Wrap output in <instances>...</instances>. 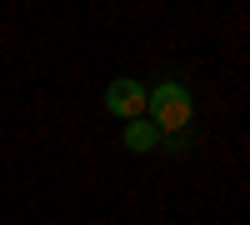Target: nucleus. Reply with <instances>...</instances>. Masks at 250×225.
<instances>
[{
    "label": "nucleus",
    "instance_id": "f257e3e1",
    "mask_svg": "<svg viewBox=\"0 0 250 225\" xmlns=\"http://www.w3.org/2000/svg\"><path fill=\"white\" fill-rule=\"evenodd\" d=\"M145 110H150V125L165 135V130H185L190 120V95H185L180 80H160L155 90H145Z\"/></svg>",
    "mask_w": 250,
    "mask_h": 225
},
{
    "label": "nucleus",
    "instance_id": "f03ea898",
    "mask_svg": "<svg viewBox=\"0 0 250 225\" xmlns=\"http://www.w3.org/2000/svg\"><path fill=\"white\" fill-rule=\"evenodd\" d=\"M105 110L120 115V120H140V115H145V85H140V80H110Z\"/></svg>",
    "mask_w": 250,
    "mask_h": 225
},
{
    "label": "nucleus",
    "instance_id": "7ed1b4c3",
    "mask_svg": "<svg viewBox=\"0 0 250 225\" xmlns=\"http://www.w3.org/2000/svg\"><path fill=\"white\" fill-rule=\"evenodd\" d=\"M155 145H160V130L150 125V120H125V150L145 155V150H155Z\"/></svg>",
    "mask_w": 250,
    "mask_h": 225
}]
</instances>
